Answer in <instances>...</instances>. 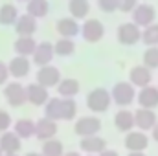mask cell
Segmentation results:
<instances>
[{
	"label": "cell",
	"mask_w": 158,
	"mask_h": 156,
	"mask_svg": "<svg viewBox=\"0 0 158 156\" xmlns=\"http://www.w3.org/2000/svg\"><path fill=\"white\" fill-rule=\"evenodd\" d=\"M77 116V103L70 97H50L44 105V117L53 121H72Z\"/></svg>",
	"instance_id": "6da1fadb"
},
{
	"label": "cell",
	"mask_w": 158,
	"mask_h": 156,
	"mask_svg": "<svg viewBox=\"0 0 158 156\" xmlns=\"http://www.w3.org/2000/svg\"><path fill=\"white\" fill-rule=\"evenodd\" d=\"M112 105V96H110V90L103 88V86H98V88H92L88 94H86V107L90 112L94 114H103L110 109Z\"/></svg>",
	"instance_id": "7a4b0ae2"
},
{
	"label": "cell",
	"mask_w": 158,
	"mask_h": 156,
	"mask_svg": "<svg viewBox=\"0 0 158 156\" xmlns=\"http://www.w3.org/2000/svg\"><path fill=\"white\" fill-rule=\"evenodd\" d=\"M110 96L114 105H118L119 109H127L129 105L134 103L138 94H136V86H132L129 81H118L110 88Z\"/></svg>",
	"instance_id": "3957f363"
},
{
	"label": "cell",
	"mask_w": 158,
	"mask_h": 156,
	"mask_svg": "<svg viewBox=\"0 0 158 156\" xmlns=\"http://www.w3.org/2000/svg\"><path fill=\"white\" fill-rule=\"evenodd\" d=\"M4 99L7 101L9 107H13V109H20L22 105L28 103V97H26V86L20 84L19 81H11V83L4 84Z\"/></svg>",
	"instance_id": "277c9868"
},
{
	"label": "cell",
	"mask_w": 158,
	"mask_h": 156,
	"mask_svg": "<svg viewBox=\"0 0 158 156\" xmlns=\"http://www.w3.org/2000/svg\"><path fill=\"white\" fill-rule=\"evenodd\" d=\"M101 119L96 116H83L77 117L74 123V132L79 138H86V136H96L101 132Z\"/></svg>",
	"instance_id": "5b68a950"
},
{
	"label": "cell",
	"mask_w": 158,
	"mask_h": 156,
	"mask_svg": "<svg viewBox=\"0 0 158 156\" xmlns=\"http://www.w3.org/2000/svg\"><path fill=\"white\" fill-rule=\"evenodd\" d=\"M116 37L121 46H134L142 40V28L136 26L134 22H123L118 26Z\"/></svg>",
	"instance_id": "8992f818"
},
{
	"label": "cell",
	"mask_w": 158,
	"mask_h": 156,
	"mask_svg": "<svg viewBox=\"0 0 158 156\" xmlns=\"http://www.w3.org/2000/svg\"><path fill=\"white\" fill-rule=\"evenodd\" d=\"M81 37L90 42V44H96L105 37V26L101 20L98 18H86L83 24H81Z\"/></svg>",
	"instance_id": "52a82bcc"
},
{
	"label": "cell",
	"mask_w": 158,
	"mask_h": 156,
	"mask_svg": "<svg viewBox=\"0 0 158 156\" xmlns=\"http://www.w3.org/2000/svg\"><path fill=\"white\" fill-rule=\"evenodd\" d=\"M61 70L53 64H48V66H40L35 74V83L42 84L44 88H53L61 83Z\"/></svg>",
	"instance_id": "ba28073f"
},
{
	"label": "cell",
	"mask_w": 158,
	"mask_h": 156,
	"mask_svg": "<svg viewBox=\"0 0 158 156\" xmlns=\"http://www.w3.org/2000/svg\"><path fill=\"white\" fill-rule=\"evenodd\" d=\"M131 15H132V22L143 30V28L155 24L156 9H155V6H151V4H138L136 9H134Z\"/></svg>",
	"instance_id": "9c48e42d"
},
{
	"label": "cell",
	"mask_w": 158,
	"mask_h": 156,
	"mask_svg": "<svg viewBox=\"0 0 158 156\" xmlns=\"http://www.w3.org/2000/svg\"><path fill=\"white\" fill-rule=\"evenodd\" d=\"M123 145L129 153H145V149L149 147V136L142 130H131L125 134Z\"/></svg>",
	"instance_id": "30bf717a"
},
{
	"label": "cell",
	"mask_w": 158,
	"mask_h": 156,
	"mask_svg": "<svg viewBox=\"0 0 158 156\" xmlns=\"http://www.w3.org/2000/svg\"><path fill=\"white\" fill-rule=\"evenodd\" d=\"M55 31L63 39H74L81 35V24L74 17H63L55 22Z\"/></svg>",
	"instance_id": "8fae6325"
},
{
	"label": "cell",
	"mask_w": 158,
	"mask_h": 156,
	"mask_svg": "<svg viewBox=\"0 0 158 156\" xmlns=\"http://www.w3.org/2000/svg\"><path fill=\"white\" fill-rule=\"evenodd\" d=\"M53 57H55L53 42L42 40V42H39V44H37L35 53L31 55V63H33V64H37L39 68H40V66H48V64H52Z\"/></svg>",
	"instance_id": "7c38bea8"
},
{
	"label": "cell",
	"mask_w": 158,
	"mask_h": 156,
	"mask_svg": "<svg viewBox=\"0 0 158 156\" xmlns=\"http://www.w3.org/2000/svg\"><path fill=\"white\" fill-rule=\"evenodd\" d=\"M129 83L136 88H145L153 83V70H149L147 66L143 64H138V66H132L131 72H129Z\"/></svg>",
	"instance_id": "4fadbf2b"
},
{
	"label": "cell",
	"mask_w": 158,
	"mask_h": 156,
	"mask_svg": "<svg viewBox=\"0 0 158 156\" xmlns=\"http://www.w3.org/2000/svg\"><path fill=\"white\" fill-rule=\"evenodd\" d=\"M26 97H28V103L33 107H44L50 101L48 88H44L39 83H30L26 86Z\"/></svg>",
	"instance_id": "5bb4252c"
},
{
	"label": "cell",
	"mask_w": 158,
	"mask_h": 156,
	"mask_svg": "<svg viewBox=\"0 0 158 156\" xmlns=\"http://www.w3.org/2000/svg\"><path fill=\"white\" fill-rule=\"evenodd\" d=\"M156 123H158V116H156V112L151 110V109H138L134 112V125L142 132L153 130V127Z\"/></svg>",
	"instance_id": "9a60e30c"
},
{
	"label": "cell",
	"mask_w": 158,
	"mask_h": 156,
	"mask_svg": "<svg viewBox=\"0 0 158 156\" xmlns=\"http://www.w3.org/2000/svg\"><path fill=\"white\" fill-rule=\"evenodd\" d=\"M7 68H9V76L15 79H24L28 77V74L31 72V61L28 57H22V55H15L9 63H7Z\"/></svg>",
	"instance_id": "2e32d148"
},
{
	"label": "cell",
	"mask_w": 158,
	"mask_h": 156,
	"mask_svg": "<svg viewBox=\"0 0 158 156\" xmlns=\"http://www.w3.org/2000/svg\"><path fill=\"white\" fill-rule=\"evenodd\" d=\"M79 149L85 153V154H99L107 149V140L99 134L96 136H86V138H81L79 142Z\"/></svg>",
	"instance_id": "e0dca14e"
},
{
	"label": "cell",
	"mask_w": 158,
	"mask_h": 156,
	"mask_svg": "<svg viewBox=\"0 0 158 156\" xmlns=\"http://www.w3.org/2000/svg\"><path fill=\"white\" fill-rule=\"evenodd\" d=\"M136 99H138L140 109H151V110H155L158 107V86L149 84L145 88H140Z\"/></svg>",
	"instance_id": "ac0fdd59"
},
{
	"label": "cell",
	"mask_w": 158,
	"mask_h": 156,
	"mask_svg": "<svg viewBox=\"0 0 158 156\" xmlns=\"http://www.w3.org/2000/svg\"><path fill=\"white\" fill-rule=\"evenodd\" d=\"M35 130H37V121L30 119V117H20L13 123V132L20 138V140H30L35 138Z\"/></svg>",
	"instance_id": "d6986e66"
},
{
	"label": "cell",
	"mask_w": 158,
	"mask_h": 156,
	"mask_svg": "<svg viewBox=\"0 0 158 156\" xmlns=\"http://www.w3.org/2000/svg\"><path fill=\"white\" fill-rule=\"evenodd\" d=\"M57 134V121L48 119V117H40L37 121V130H35V138L39 142H48L53 140Z\"/></svg>",
	"instance_id": "ffe728a7"
},
{
	"label": "cell",
	"mask_w": 158,
	"mask_h": 156,
	"mask_svg": "<svg viewBox=\"0 0 158 156\" xmlns=\"http://www.w3.org/2000/svg\"><path fill=\"white\" fill-rule=\"evenodd\" d=\"M20 147H22V140L13 130L0 134V149L4 151V154H19Z\"/></svg>",
	"instance_id": "44dd1931"
},
{
	"label": "cell",
	"mask_w": 158,
	"mask_h": 156,
	"mask_svg": "<svg viewBox=\"0 0 158 156\" xmlns=\"http://www.w3.org/2000/svg\"><path fill=\"white\" fill-rule=\"evenodd\" d=\"M37 31V18L31 15H20L17 24H15V33L19 37H33V33Z\"/></svg>",
	"instance_id": "7402d4cb"
},
{
	"label": "cell",
	"mask_w": 158,
	"mask_h": 156,
	"mask_svg": "<svg viewBox=\"0 0 158 156\" xmlns=\"http://www.w3.org/2000/svg\"><path fill=\"white\" fill-rule=\"evenodd\" d=\"M114 127L119 132H131L136 125H134V112H131L129 109H119L114 116Z\"/></svg>",
	"instance_id": "603a6c76"
},
{
	"label": "cell",
	"mask_w": 158,
	"mask_h": 156,
	"mask_svg": "<svg viewBox=\"0 0 158 156\" xmlns=\"http://www.w3.org/2000/svg\"><path fill=\"white\" fill-rule=\"evenodd\" d=\"M37 40L33 37H17V40L13 42V50L17 55H22V57H31L35 53V48H37Z\"/></svg>",
	"instance_id": "cb8c5ba5"
},
{
	"label": "cell",
	"mask_w": 158,
	"mask_h": 156,
	"mask_svg": "<svg viewBox=\"0 0 158 156\" xmlns=\"http://www.w3.org/2000/svg\"><path fill=\"white\" fill-rule=\"evenodd\" d=\"M81 90V84L76 77H64L61 79V83L57 84V92H59V97H70L74 99Z\"/></svg>",
	"instance_id": "d4e9b609"
},
{
	"label": "cell",
	"mask_w": 158,
	"mask_h": 156,
	"mask_svg": "<svg viewBox=\"0 0 158 156\" xmlns=\"http://www.w3.org/2000/svg\"><path fill=\"white\" fill-rule=\"evenodd\" d=\"M19 7L15 4H2L0 6V26H15L19 20Z\"/></svg>",
	"instance_id": "484cf974"
},
{
	"label": "cell",
	"mask_w": 158,
	"mask_h": 156,
	"mask_svg": "<svg viewBox=\"0 0 158 156\" xmlns=\"http://www.w3.org/2000/svg\"><path fill=\"white\" fill-rule=\"evenodd\" d=\"M26 13L35 17L37 20L39 18H46L48 13H50V2L48 0H30L26 4Z\"/></svg>",
	"instance_id": "4316f807"
},
{
	"label": "cell",
	"mask_w": 158,
	"mask_h": 156,
	"mask_svg": "<svg viewBox=\"0 0 158 156\" xmlns=\"http://www.w3.org/2000/svg\"><path fill=\"white\" fill-rule=\"evenodd\" d=\"M68 13L76 20L86 18V15L90 13V2L88 0H68Z\"/></svg>",
	"instance_id": "83f0119b"
},
{
	"label": "cell",
	"mask_w": 158,
	"mask_h": 156,
	"mask_svg": "<svg viewBox=\"0 0 158 156\" xmlns=\"http://www.w3.org/2000/svg\"><path fill=\"white\" fill-rule=\"evenodd\" d=\"M53 50L57 57H70L76 53V42L74 39H57V42H53Z\"/></svg>",
	"instance_id": "f1b7e54d"
},
{
	"label": "cell",
	"mask_w": 158,
	"mask_h": 156,
	"mask_svg": "<svg viewBox=\"0 0 158 156\" xmlns=\"http://www.w3.org/2000/svg\"><path fill=\"white\" fill-rule=\"evenodd\" d=\"M42 156H63L64 154V145L61 140L53 138V140H48V142H42Z\"/></svg>",
	"instance_id": "f546056e"
},
{
	"label": "cell",
	"mask_w": 158,
	"mask_h": 156,
	"mask_svg": "<svg viewBox=\"0 0 158 156\" xmlns=\"http://www.w3.org/2000/svg\"><path fill=\"white\" fill-rule=\"evenodd\" d=\"M142 64L147 66L149 70H156L158 68V46H149L145 48L143 55H142Z\"/></svg>",
	"instance_id": "4dcf8cb0"
},
{
	"label": "cell",
	"mask_w": 158,
	"mask_h": 156,
	"mask_svg": "<svg viewBox=\"0 0 158 156\" xmlns=\"http://www.w3.org/2000/svg\"><path fill=\"white\" fill-rule=\"evenodd\" d=\"M142 42L147 48L149 46H158V24L156 22L142 30Z\"/></svg>",
	"instance_id": "1f68e13d"
},
{
	"label": "cell",
	"mask_w": 158,
	"mask_h": 156,
	"mask_svg": "<svg viewBox=\"0 0 158 156\" xmlns=\"http://www.w3.org/2000/svg\"><path fill=\"white\" fill-rule=\"evenodd\" d=\"M11 125H13L11 114H9L7 110L0 109V134H2V132H7V130L11 129Z\"/></svg>",
	"instance_id": "d6a6232c"
},
{
	"label": "cell",
	"mask_w": 158,
	"mask_h": 156,
	"mask_svg": "<svg viewBox=\"0 0 158 156\" xmlns=\"http://www.w3.org/2000/svg\"><path fill=\"white\" fill-rule=\"evenodd\" d=\"M98 7L103 13H114L118 11V0H98Z\"/></svg>",
	"instance_id": "836d02e7"
},
{
	"label": "cell",
	"mask_w": 158,
	"mask_h": 156,
	"mask_svg": "<svg viewBox=\"0 0 158 156\" xmlns=\"http://www.w3.org/2000/svg\"><path fill=\"white\" fill-rule=\"evenodd\" d=\"M138 6V0H118V11L121 13H132Z\"/></svg>",
	"instance_id": "e575fe53"
},
{
	"label": "cell",
	"mask_w": 158,
	"mask_h": 156,
	"mask_svg": "<svg viewBox=\"0 0 158 156\" xmlns=\"http://www.w3.org/2000/svg\"><path fill=\"white\" fill-rule=\"evenodd\" d=\"M9 68H7V64L4 63V61H0V86H4V84H7L9 83Z\"/></svg>",
	"instance_id": "d590c367"
},
{
	"label": "cell",
	"mask_w": 158,
	"mask_h": 156,
	"mask_svg": "<svg viewBox=\"0 0 158 156\" xmlns=\"http://www.w3.org/2000/svg\"><path fill=\"white\" fill-rule=\"evenodd\" d=\"M98 156H119L118 151H114V149H105L103 153H99Z\"/></svg>",
	"instance_id": "8d00e7d4"
},
{
	"label": "cell",
	"mask_w": 158,
	"mask_h": 156,
	"mask_svg": "<svg viewBox=\"0 0 158 156\" xmlns=\"http://www.w3.org/2000/svg\"><path fill=\"white\" fill-rule=\"evenodd\" d=\"M151 136H153V140L158 143V123L153 127V130H151Z\"/></svg>",
	"instance_id": "74e56055"
},
{
	"label": "cell",
	"mask_w": 158,
	"mask_h": 156,
	"mask_svg": "<svg viewBox=\"0 0 158 156\" xmlns=\"http://www.w3.org/2000/svg\"><path fill=\"white\" fill-rule=\"evenodd\" d=\"M63 156H81V153L79 151H68V153H64Z\"/></svg>",
	"instance_id": "f35d334b"
},
{
	"label": "cell",
	"mask_w": 158,
	"mask_h": 156,
	"mask_svg": "<svg viewBox=\"0 0 158 156\" xmlns=\"http://www.w3.org/2000/svg\"><path fill=\"white\" fill-rule=\"evenodd\" d=\"M127 156H147L145 153H129Z\"/></svg>",
	"instance_id": "ab89813d"
},
{
	"label": "cell",
	"mask_w": 158,
	"mask_h": 156,
	"mask_svg": "<svg viewBox=\"0 0 158 156\" xmlns=\"http://www.w3.org/2000/svg\"><path fill=\"white\" fill-rule=\"evenodd\" d=\"M26 156H42V154H40V153H28Z\"/></svg>",
	"instance_id": "60d3db41"
},
{
	"label": "cell",
	"mask_w": 158,
	"mask_h": 156,
	"mask_svg": "<svg viewBox=\"0 0 158 156\" xmlns=\"http://www.w3.org/2000/svg\"><path fill=\"white\" fill-rule=\"evenodd\" d=\"M19 2H26V4H28V2H30V0H19Z\"/></svg>",
	"instance_id": "b9f144b4"
},
{
	"label": "cell",
	"mask_w": 158,
	"mask_h": 156,
	"mask_svg": "<svg viewBox=\"0 0 158 156\" xmlns=\"http://www.w3.org/2000/svg\"><path fill=\"white\" fill-rule=\"evenodd\" d=\"M4 156H19V154H4Z\"/></svg>",
	"instance_id": "7bdbcfd3"
},
{
	"label": "cell",
	"mask_w": 158,
	"mask_h": 156,
	"mask_svg": "<svg viewBox=\"0 0 158 156\" xmlns=\"http://www.w3.org/2000/svg\"><path fill=\"white\" fill-rule=\"evenodd\" d=\"M0 156H4V151H2V149H0Z\"/></svg>",
	"instance_id": "ee69618b"
},
{
	"label": "cell",
	"mask_w": 158,
	"mask_h": 156,
	"mask_svg": "<svg viewBox=\"0 0 158 156\" xmlns=\"http://www.w3.org/2000/svg\"><path fill=\"white\" fill-rule=\"evenodd\" d=\"M86 156H96V154H86Z\"/></svg>",
	"instance_id": "f6af8a7d"
}]
</instances>
